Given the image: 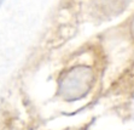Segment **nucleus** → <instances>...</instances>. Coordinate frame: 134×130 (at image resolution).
<instances>
[{"label":"nucleus","instance_id":"obj_1","mask_svg":"<svg viewBox=\"0 0 134 130\" xmlns=\"http://www.w3.org/2000/svg\"><path fill=\"white\" fill-rule=\"evenodd\" d=\"M92 83L93 72L90 67H74L60 79L59 92L66 101H77L90 92Z\"/></svg>","mask_w":134,"mask_h":130},{"label":"nucleus","instance_id":"obj_2","mask_svg":"<svg viewBox=\"0 0 134 130\" xmlns=\"http://www.w3.org/2000/svg\"><path fill=\"white\" fill-rule=\"evenodd\" d=\"M3 3H4V0H0V6L3 5Z\"/></svg>","mask_w":134,"mask_h":130}]
</instances>
